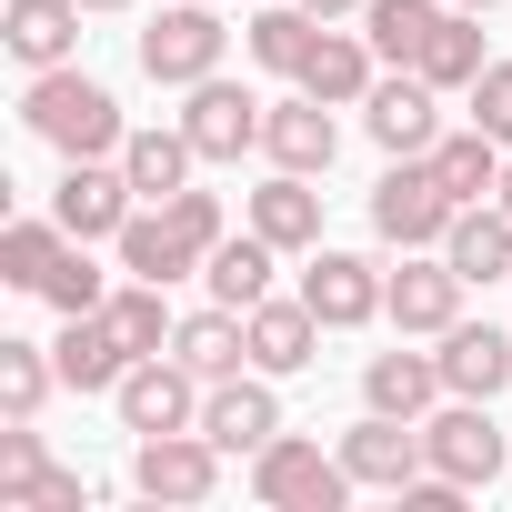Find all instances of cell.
I'll use <instances>...</instances> for the list:
<instances>
[{
  "label": "cell",
  "instance_id": "cell-24",
  "mask_svg": "<svg viewBox=\"0 0 512 512\" xmlns=\"http://www.w3.org/2000/svg\"><path fill=\"white\" fill-rule=\"evenodd\" d=\"M111 251H121V272H141V282H181V272H201V251L171 231V211H161V201H151V211H131Z\"/></svg>",
  "mask_w": 512,
  "mask_h": 512
},
{
  "label": "cell",
  "instance_id": "cell-41",
  "mask_svg": "<svg viewBox=\"0 0 512 512\" xmlns=\"http://www.w3.org/2000/svg\"><path fill=\"white\" fill-rule=\"evenodd\" d=\"M492 201H502V211H512V161H502V191H492Z\"/></svg>",
  "mask_w": 512,
  "mask_h": 512
},
{
  "label": "cell",
  "instance_id": "cell-29",
  "mask_svg": "<svg viewBox=\"0 0 512 512\" xmlns=\"http://www.w3.org/2000/svg\"><path fill=\"white\" fill-rule=\"evenodd\" d=\"M161 292H171V282H141V272H131V282H121V292L101 302V312H111V332L131 342V362H151V352H171V332H181Z\"/></svg>",
  "mask_w": 512,
  "mask_h": 512
},
{
  "label": "cell",
  "instance_id": "cell-11",
  "mask_svg": "<svg viewBox=\"0 0 512 512\" xmlns=\"http://www.w3.org/2000/svg\"><path fill=\"white\" fill-rule=\"evenodd\" d=\"M382 272L362 262V251H312V272H302V302L322 312V332H362L372 312H382Z\"/></svg>",
  "mask_w": 512,
  "mask_h": 512
},
{
  "label": "cell",
  "instance_id": "cell-30",
  "mask_svg": "<svg viewBox=\"0 0 512 512\" xmlns=\"http://www.w3.org/2000/svg\"><path fill=\"white\" fill-rule=\"evenodd\" d=\"M442 31V0H362V41L382 51V61H422V41Z\"/></svg>",
  "mask_w": 512,
  "mask_h": 512
},
{
  "label": "cell",
  "instance_id": "cell-35",
  "mask_svg": "<svg viewBox=\"0 0 512 512\" xmlns=\"http://www.w3.org/2000/svg\"><path fill=\"white\" fill-rule=\"evenodd\" d=\"M41 302H51L61 322H71V312H101V302H111V282L91 272V241H71L61 262H51V282H41Z\"/></svg>",
  "mask_w": 512,
  "mask_h": 512
},
{
  "label": "cell",
  "instance_id": "cell-12",
  "mask_svg": "<svg viewBox=\"0 0 512 512\" xmlns=\"http://www.w3.org/2000/svg\"><path fill=\"white\" fill-rule=\"evenodd\" d=\"M382 312L402 322V332H452L462 322V272L452 262H422V251H402V272H392V292H382Z\"/></svg>",
  "mask_w": 512,
  "mask_h": 512
},
{
  "label": "cell",
  "instance_id": "cell-2",
  "mask_svg": "<svg viewBox=\"0 0 512 512\" xmlns=\"http://www.w3.org/2000/svg\"><path fill=\"white\" fill-rule=\"evenodd\" d=\"M251 492H262L272 512H342L352 472H342V452H322V442H292V432H272L262 452H251Z\"/></svg>",
  "mask_w": 512,
  "mask_h": 512
},
{
  "label": "cell",
  "instance_id": "cell-1",
  "mask_svg": "<svg viewBox=\"0 0 512 512\" xmlns=\"http://www.w3.org/2000/svg\"><path fill=\"white\" fill-rule=\"evenodd\" d=\"M21 121L61 151V161H121V101L101 91V81H81L71 61L61 71H31V91H21Z\"/></svg>",
  "mask_w": 512,
  "mask_h": 512
},
{
  "label": "cell",
  "instance_id": "cell-10",
  "mask_svg": "<svg viewBox=\"0 0 512 512\" xmlns=\"http://www.w3.org/2000/svg\"><path fill=\"white\" fill-rule=\"evenodd\" d=\"M342 472H352V482H372V492H402V482H422V472H432V452H422V432H412V422L362 412V422L342 432Z\"/></svg>",
  "mask_w": 512,
  "mask_h": 512
},
{
  "label": "cell",
  "instance_id": "cell-22",
  "mask_svg": "<svg viewBox=\"0 0 512 512\" xmlns=\"http://www.w3.org/2000/svg\"><path fill=\"white\" fill-rule=\"evenodd\" d=\"M362 402H372V412H392V422H422V412L442 402V352H372Z\"/></svg>",
  "mask_w": 512,
  "mask_h": 512
},
{
  "label": "cell",
  "instance_id": "cell-16",
  "mask_svg": "<svg viewBox=\"0 0 512 512\" xmlns=\"http://www.w3.org/2000/svg\"><path fill=\"white\" fill-rule=\"evenodd\" d=\"M442 262L462 282H512V211L502 201H462L452 231H442Z\"/></svg>",
  "mask_w": 512,
  "mask_h": 512
},
{
  "label": "cell",
  "instance_id": "cell-42",
  "mask_svg": "<svg viewBox=\"0 0 512 512\" xmlns=\"http://www.w3.org/2000/svg\"><path fill=\"white\" fill-rule=\"evenodd\" d=\"M81 11H131V0H81Z\"/></svg>",
  "mask_w": 512,
  "mask_h": 512
},
{
  "label": "cell",
  "instance_id": "cell-31",
  "mask_svg": "<svg viewBox=\"0 0 512 512\" xmlns=\"http://www.w3.org/2000/svg\"><path fill=\"white\" fill-rule=\"evenodd\" d=\"M412 71H422L432 91H472V81H482V21H472V11H442V31L422 41Z\"/></svg>",
  "mask_w": 512,
  "mask_h": 512
},
{
  "label": "cell",
  "instance_id": "cell-6",
  "mask_svg": "<svg viewBox=\"0 0 512 512\" xmlns=\"http://www.w3.org/2000/svg\"><path fill=\"white\" fill-rule=\"evenodd\" d=\"M211 482H221V442L211 432H151L131 452V492L141 502H211Z\"/></svg>",
  "mask_w": 512,
  "mask_h": 512
},
{
  "label": "cell",
  "instance_id": "cell-7",
  "mask_svg": "<svg viewBox=\"0 0 512 512\" xmlns=\"http://www.w3.org/2000/svg\"><path fill=\"white\" fill-rule=\"evenodd\" d=\"M262 121H272V101H251L241 81H191V111H181V131H191V151L201 161H241V151H262Z\"/></svg>",
  "mask_w": 512,
  "mask_h": 512
},
{
  "label": "cell",
  "instance_id": "cell-8",
  "mask_svg": "<svg viewBox=\"0 0 512 512\" xmlns=\"http://www.w3.org/2000/svg\"><path fill=\"white\" fill-rule=\"evenodd\" d=\"M131 171L121 161H71L61 171V191H51V211H61V231L71 241H121V221H131Z\"/></svg>",
  "mask_w": 512,
  "mask_h": 512
},
{
  "label": "cell",
  "instance_id": "cell-26",
  "mask_svg": "<svg viewBox=\"0 0 512 512\" xmlns=\"http://www.w3.org/2000/svg\"><path fill=\"white\" fill-rule=\"evenodd\" d=\"M422 161L442 171V191H452V201H482V191H502V161H512V151H502V141L472 121V131H442Z\"/></svg>",
  "mask_w": 512,
  "mask_h": 512
},
{
  "label": "cell",
  "instance_id": "cell-25",
  "mask_svg": "<svg viewBox=\"0 0 512 512\" xmlns=\"http://www.w3.org/2000/svg\"><path fill=\"white\" fill-rule=\"evenodd\" d=\"M241 322H251V362H262V372H302L312 342H322V312L312 302H251Z\"/></svg>",
  "mask_w": 512,
  "mask_h": 512
},
{
  "label": "cell",
  "instance_id": "cell-23",
  "mask_svg": "<svg viewBox=\"0 0 512 512\" xmlns=\"http://www.w3.org/2000/svg\"><path fill=\"white\" fill-rule=\"evenodd\" d=\"M171 362H191L201 382H231V372L251 362V322H241L231 302H211V312H191V322L171 332Z\"/></svg>",
  "mask_w": 512,
  "mask_h": 512
},
{
  "label": "cell",
  "instance_id": "cell-32",
  "mask_svg": "<svg viewBox=\"0 0 512 512\" xmlns=\"http://www.w3.org/2000/svg\"><path fill=\"white\" fill-rule=\"evenodd\" d=\"M61 251H71L61 211H51V221H11V231H0V282H21V292H41Z\"/></svg>",
  "mask_w": 512,
  "mask_h": 512
},
{
  "label": "cell",
  "instance_id": "cell-37",
  "mask_svg": "<svg viewBox=\"0 0 512 512\" xmlns=\"http://www.w3.org/2000/svg\"><path fill=\"white\" fill-rule=\"evenodd\" d=\"M161 211H171V231H181V241L201 251V262H211V251L231 241V231H221V191H191V181H181V191H171Z\"/></svg>",
  "mask_w": 512,
  "mask_h": 512
},
{
  "label": "cell",
  "instance_id": "cell-5",
  "mask_svg": "<svg viewBox=\"0 0 512 512\" xmlns=\"http://www.w3.org/2000/svg\"><path fill=\"white\" fill-rule=\"evenodd\" d=\"M121 422H131L141 442H151V432H201V372L171 362V352L131 362V372H121Z\"/></svg>",
  "mask_w": 512,
  "mask_h": 512
},
{
  "label": "cell",
  "instance_id": "cell-17",
  "mask_svg": "<svg viewBox=\"0 0 512 512\" xmlns=\"http://www.w3.org/2000/svg\"><path fill=\"white\" fill-rule=\"evenodd\" d=\"M0 41L31 71H61L81 51V0H11V11H0Z\"/></svg>",
  "mask_w": 512,
  "mask_h": 512
},
{
  "label": "cell",
  "instance_id": "cell-18",
  "mask_svg": "<svg viewBox=\"0 0 512 512\" xmlns=\"http://www.w3.org/2000/svg\"><path fill=\"white\" fill-rule=\"evenodd\" d=\"M251 231L282 241V251H322V191H312V171H272L262 191H251Z\"/></svg>",
  "mask_w": 512,
  "mask_h": 512
},
{
  "label": "cell",
  "instance_id": "cell-21",
  "mask_svg": "<svg viewBox=\"0 0 512 512\" xmlns=\"http://www.w3.org/2000/svg\"><path fill=\"white\" fill-rule=\"evenodd\" d=\"M502 382H512V342H502L492 322H452V332H442V392L492 402Z\"/></svg>",
  "mask_w": 512,
  "mask_h": 512
},
{
  "label": "cell",
  "instance_id": "cell-15",
  "mask_svg": "<svg viewBox=\"0 0 512 512\" xmlns=\"http://www.w3.org/2000/svg\"><path fill=\"white\" fill-rule=\"evenodd\" d=\"M201 432H211L221 452H262V442L282 432L272 382H241V372H231V382H211V392H201Z\"/></svg>",
  "mask_w": 512,
  "mask_h": 512
},
{
  "label": "cell",
  "instance_id": "cell-28",
  "mask_svg": "<svg viewBox=\"0 0 512 512\" xmlns=\"http://www.w3.org/2000/svg\"><path fill=\"white\" fill-rule=\"evenodd\" d=\"M191 161H201L191 131H131V141H121V171H131L141 201H171V191L191 181Z\"/></svg>",
  "mask_w": 512,
  "mask_h": 512
},
{
  "label": "cell",
  "instance_id": "cell-33",
  "mask_svg": "<svg viewBox=\"0 0 512 512\" xmlns=\"http://www.w3.org/2000/svg\"><path fill=\"white\" fill-rule=\"evenodd\" d=\"M312 41H322V11H262V21H251V61H262V71H292V81H302Z\"/></svg>",
  "mask_w": 512,
  "mask_h": 512
},
{
  "label": "cell",
  "instance_id": "cell-40",
  "mask_svg": "<svg viewBox=\"0 0 512 512\" xmlns=\"http://www.w3.org/2000/svg\"><path fill=\"white\" fill-rule=\"evenodd\" d=\"M302 11H322V21H342V11H362V0H302Z\"/></svg>",
  "mask_w": 512,
  "mask_h": 512
},
{
  "label": "cell",
  "instance_id": "cell-34",
  "mask_svg": "<svg viewBox=\"0 0 512 512\" xmlns=\"http://www.w3.org/2000/svg\"><path fill=\"white\" fill-rule=\"evenodd\" d=\"M51 382H61V362H41V342H0V412L11 422H31L51 402Z\"/></svg>",
  "mask_w": 512,
  "mask_h": 512
},
{
  "label": "cell",
  "instance_id": "cell-4",
  "mask_svg": "<svg viewBox=\"0 0 512 512\" xmlns=\"http://www.w3.org/2000/svg\"><path fill=\"white\" fill-rule=\"evenodd\" d=\"M221 51H231V31H221V11H211V0H171V11L141 31V71H151L161 91L211 81V71H221Z\"/></svg>",
  "mask_w": 512,
  "mask_h": 512
},
{
  "label": "cell",
  "instance_id": "cell-38",
  "mask_svg": "<svg viewBox=\"0 0 512 512\" xmlns=\"http://www.w3.org/2000/svg\"><path fill=\"white\" fill-rule=\"evenodd\" d=\"M472 121L512 151V61H482V81H472Z\"/></svg>",
  "mask_w": 512,
  "mask_h": 512
},
{
  "label": "cell",
  "instance_id": "cell-9",
  "mask_svg": "<svg viewBox=\"0 0 512 512\" xmlns=\"http://www.w3.org/2000/svg\"><path fill=\"white\" fill-rule=\"evenodd\" d=\"M422 452H432V472H452L462 492H472V482H492V472H502L492 402H462V392H452V412H432V422H422Z\"/></svg>",
  "mask_w": 512,
  "mask_h": 512
},
{
  "label": "cell",
  "instance_id": "cell-43",
  "mask_svg": "<svg viewBox=\"0 0 512 512\" xmlns=\"http://www.w3.org/2000/svg\"><path fill=\"white\" fill-rule=\"evenodd\" d=\"M452 11H492V0H452Z\"/></svg>",
  "mask_w": 512,
  "mask_h": 512
},
{
  "label": "cell",
  "instance_id": "cell-20",
  "mask_svg": "<svg viewBox=\"0 0 512 512\" xmlns=\"http://www.w3.org/2000/svg\"><path fill=\"white\" fill-rule=\"evenodd\" d=\"M262 151L282 161V171H332V151H342V131H332V101H272V121H262Z\"/></svg>",
  "mask_w": 512,
  "mask_h": 512
},
{
  "label": "cell",
  "instance_id": "cell-39",
  "mask_svg": "<svg viewBox=\"0 0 512 512\" xmlns=\"http://www.w3.org/2000/svg\"><path fill=\"white\" fill-rule=\"evenodd\" d=\"M21 512H81V472H61V462H51V472L31 482V502H21Z\"/></svg>",
  "mask_w": 512,
  "mask_h": 512
},
{
  "label": "cell",
  "instance_id": "cell-13",
  "mask_svg": "<svg viewBox=\"0 0 512 512\" xmlns=\"http://www.w3.org/2000/svg\"><path fill=\"white\" fill-rule=\"evenodd\" d=\"M372 141L392 151V161H422L432 141H442V121H432V81L422 71H402V81H372Z\"/></svg>",
  "mask_w": 512,
  "mask_h": 512
},
{
  "label": "cell",
  "instance_id": "cell-27",
  "mask_svg": "<svg viewBox=\"0 0 512 512\" xmlns=\"http://www.w3.org/2000/svg\"><path fill=\"white\" fill-rule=\"evenodd\" d=\"M272 251L282 241H262V231H241V241H221L211 251V302H231V312H251V302H272Z\"/></svg>",
  "mask_w": 512,
  "mask_h": 512
},
{
  "label": "cell",
  "instance_id": "cell-3",
  "mask_svg": "<svg viewBox=\"0 0 512 512\" xmlns=\"http://www.w3.org/2000/svg\"><path fill=\"white\" fill-rule=\"evenodd\" d=\"M452 191H442V171L432 161H392L382 181H372V231L392 241V251H442V231H452Z\"/></svg>",
  "mask_w": 512,
  "mask_h": 512
},
{
  "label": "cell",
  "instance_id": "cell-19",
  "mask_svg": "<svg viewBox=\"0 0 512 512\" xmlns=\"http://www.w3.org/2000/svg\"><path fill=\"white\" fill-rule=\"evenodd\" d=\"M372 61H382L372 41H352V31H332V21H322V41H312V61H302V91H312V101H332V111H352V101H372V81H382Z\"/></svg>",
  "mask_w": 512,
  "mask_h": 512
},
{
  "label": "cell",
  "instance_id": "cell-36",
  "mask_svg": "<svg viewBox=\"0 0 512 512\" xmlns=\"http://www.w3.org/2000/svg\"><path fill=\"white\" fill-rule=\"evenodd\" d=\"M41 472H51V452H41V432H31V422H11V432H0V512H21Z\"/></svg>",
  "mask_w": 512,
  "mask_h": 512
},
{
  "label": "cell",
  "instance_id": "cell-14",
  "mask_svg": "<svg viewBox=\"0 0 512 512\" xmlns=\"http://www.w3.org/2000/svg\"><path fill=\"white\" fill-rule=\"evenodd\" d=\"M51 362H61V382H71V392H121L131 342L111 332V312H71V322H61V342H51Z\"/></svg>",
  "mask_w": 512,
  "mask_h": 512
}]
</instances>
